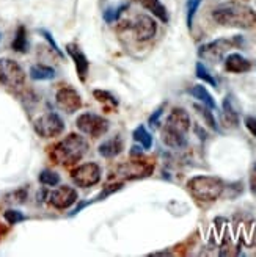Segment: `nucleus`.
I'll return each instance as SVG.
<instances>
[{
	"instance_id": "12",
	"label": "nucleus",
	"mask_w": 256,
	"mask_h": 257,
	"mask_svg": "<svg viewBox=\"0 0 256 257\" xmlns=\"http://www.w3.org/2000/svg\"><path fill=\"white\" fill-rule=\"evenodd\" d=\"M75 201H77V191L69 185H61L55 188L54 191H50V195H49L50 205L58 210L69 209Z\"/></svg>"
},
{
	"instance_id": "22",
	"label": "nucleus",
	"mask_w": 256,
	"mask_h": 257,
	"mask_svg": "<svg viewBox=\"0 0 256 257\" xmlns=\"http://www.w3.org/2000/svg\"><path fill=\"white\" fill-rule=\"evenodd\" d=\"M132 137H134L135 141H138V143L142 145V148H143L145 151L151 149V146H152V137H151V134L146 131V127H145V125H138V127L135 128V131H134Z\"/></svg>"
},
{
	"instance_id": "2",
	"label": "nucleus",
	"mask_w": 256,
	"mask_h": 257,
	"mask_svg": "<svg viewBox=\"0 0 256 257\" xmlns=\"http://www.w3.org/2000/svg\"><path fill=\"white\" fill-rule=\"evenodd\" d=\"M88 152V141L79 134H69L50 149V159L55 163L69 166L83 159Z\"/></svg>"
},
{
	"instance_id": "30",
	"label": "nucleus",
	"mask_w": 256,
	"mask_h": 257,
	"mask_svg": "<svg viewBox=\"0 0 256 257\" xmlns=\"http://www.w3.org/2000/svg\"><path fill=\"white\" fill-rule=\"evenodd\" d=\"M40 32H41V35L44 36V40H46V41H47V43L50 44V47H52V49L55 50V52H57V54H58L60 57H63V54H61V50L58 49L57 43L54 41V38H52V35H50V33H49L47 30H40Z\"/></svg>"
},
{
	"instance_id": "23",
	"label": "nucleus",
	"mask_w": 256,
	"mask_h": 257,
	"mask_svg": "<svg viewBox=\"0 0 256 257\" xmlns=\"http://www.w3.org/2000/svg\"><path fill=\"white\" fill-rule=\"evenodd\" d=\"M127 8V4H120L117 7H109L106 11H104V21L112 24L115 21H118V18L121 16V13Z\"/></svg>"
},
{
	"instance_id": "3",
	"label": "nucleus",
	"mask_w": 256,
	"mask_h": 257,
	"mask_svg": "<svg viewBox=\"0 0 256 257\" xmlns=\"http://www.w3.org/2000/svg\"><path fill=\"white\" fill-rule=\"evenodd\" d=\"M189 128H190L189 113L183 108H175L168 114V118L162 128V141L168 148L181 149L187 143L186 134L189 132Z\"/></svg>"
},
{
	"instance_id": "18",
	"label": "nucleus",
	"mask_w": 256,
	"mask_h": 257,
	"mask_svg": "<svg viewBox=\"0 0 256 257\" xmlns=\"http://www.w3.org/2000/svg\"><path fill=\"white\" fill-rule=\"evenodd\" d=\"M223 111H222V116H223V122L228 125V127H234L237 125L239 122V111L234 108V104H233V96L228 94L225 99H223Z\"/></svg>"
},
{
	"instance_id": "9",
	"label": "nucleus",
	"mask_w": 256,
	"mask_h": 257,
	"mask_svg": "<svg viewBox=\"0 0 256 257\" xmlns=\"http://www.w3.org/2000/svg\"><path fill=\"white\" fill-rule=\"evenodd\" d=\"M152 170H154L152 163L143 160H129L118 166L117 171H115V177L120 179V181H134V179H143L151 176Z\"/></svg>"
},
{
	"instance_id": "21",
	"label": "nucleus",
	"mask_w": 256,
	"mask_h": 257,
	"mask_svg": "<svg viewBox=\"0 0 256 257\" xmlns=\"http://www.w3.org/2000/svg\"><path fill=\"white\" fill-rule=\"evenodd\" d=\"M13 50L15 52H21V54H25L29 50V40H27V30H25L24 25H19L18 27V32H16V36H15V41L11 44Z\"/></svg>"
},
{
	"instance_id": "26",
	"label": "nucleus",
	"mask_w": 256,
	"mask_h": 257,
	"mask_svg": "<svg viewBox=\"0 0 256 257\" xmlns=\"http://www.w3.org/2000/svg\"><path fill=\"white\" fill-rule=\"evenodd\" d=\"M40 182H41L43 185H47V187H55V185H58V182H60V176H58L55 171L44 170V171H41V174H40Z\"/></svg>"
},
{
	"instance_id": "31",
	"label": "nucleus",
	"mask_w": 256,
	"mask_h": 257,
	"mask_svg": "<svg viewBox=\"0 0 256 257\" xmlns=\"http://www.w3.org/2000/svg\"><path fill=\"white\" fill-rule=\"evenodd\" d=\"M244 122H245V127L248 128V132L256 138V116H245Z\"/></svg>"
},
{
	"instance_id": "14",
	"label": "nucleus",
	"mask_w": 256,
	"mask_h": 257,
	"mask_svg": "<svg viewBox=\"0 0 256 257\" xmlns=\"http://www.w3.org/2000/svg\"><path fill=\"white\" fill-rule=\"evenodd\" d=\"M66 52L69 54V57L72 58L74 64H75V71H77L79 75V80L85 82L87 77H88V71H90V61L87 58V55L80 50V47L77 44H68L66 46Z\"/></svg>"
},
{
	"instance_id": "11",
	"label": "nucleus",
	"mask_w": 256,
	"mask_h": 257,
	"mask_svg": "<svg viewBox=\"0 0 256 257\" xmlns=\"http://www.w3.org/2000/svg\"><path fill=\"white\" fill-rule=\"evenodd\" d=\"M55 100H57L58 108L63 110V111H66V113H74V111H77L82 107L80 94L71 86L60 88L57 91V94H55Z\"/></svg>"
},
{
	"instance_id": "13",
	"label": "nucleus",
	"mask_w": 256,
	"mask_h": 257,
	"mask_svg": "<svg viewBox=\"0 0 256 257\" xmlns=\"http://www.w3.org/2000/svg\"><path fill=\"white\" fill-rule=\"evenodd\" d=\"M132 32L138 41H149L156 36L157 24L148 15H140L135 18L132 24Z\"/></svg>"
},
{
	"instance_id": "6",
	"label": "nucleus",
	"mask_w": 256,
	"mask_h": 257,
	"mask_svg": "<svg viewBox=\"0 0 256 257\" xmlns=\"http://www.w3.org/2000/svg\"><path fill=\"white\" fill-rule=\"evenodd\" d=\"M35 132L41 138H55L65 131V122L55 111H47L33 121Z\"/></svg>"
},
{
	"instance_id": "4",
	"label": "nucleus",
	"mask_w": 256,
	"mask_h": 257,
	"mask_svg": "<svg viewBox=\"0 0 256 257\" xmlns=\"http://www.w3.org/2000/svg\"><path fill=\"white\" fill-rule=\"evenodd\" d=\"M190 195L198 201L212 202L222 196L225 184L222 179L214 176H195L187 182Z\"/></svg>"
},
{
	"instance_id": "17",
	"label": "nucleus",
	"mask_w": 256,
	"mask_h": 257,
	"mask_svg": "<svg viewBox=\"0 0 256 257\" xmlns=\"http://www.w3.org/2000/svg\"><path fill=\"white\" fill-rule=\"evenodd\" d=\"M137 2L142 5L145 10L151 11V15H154L163 24L168 22V11H167V8H165V5L160 2V0H137Z\"/></svg>"
},
{
	"instance_id": "19",
	"label": "nucleus",
	"mask_w": 256,
	"mask_h": 257,
	"mask_svg": "<svg viewBox=\"0 0 256 257\" xmlns=\"http://www.w3.org/2000/svg\"><path fill=\"white\" fill-rule=\"evenodd\" d=\"M192 96H194L195 99H198L201 104H204L208 108H211V110H215L217 108V104H215V100H214V97L209 94V91L206 88H204L203 85H195V86H192L190 88V91H189Z\"/></svg>"
},
{
	"instance_id": "8",
	"label": "nucleus",
	"mask_w": 256,
	"mask_h": 257,
	"mask_svg": "<svg viewBox=\"0 0 256 257\" xmlns=\"http://www.w3.org/2000/svg\"><path fill=\"white\" fill-rule=\"evenodd\" d=\"M237 41H239V38L237 40H226V38H220V40L203 44L198 49V57L203 60L212 61V63H219L223 60V57L229 52V50H231L233 47H236Z\"/></svg>"
},
{
	"instance_id": "24",
	"label": "nucleus",
	"mask_w": 256,
	"mask_h": 257,
	"mask_svg": "<svg viewBox=\"0 0 256 257\" xmlns=\"http://www.w3.org/2000/svg\"><path fill=\"white\" fill-rule=\"evenodd\" d=\"M195 107V110L201 114L203 116V119L206 121V124L212 128V131H215V132H219V125H217V121H215V118H214V114L209 111L211 108H208V107H201V105H194Z\"/></svg>"
},
{
	"instance_id": "5",
	"label": "nucleus",
	"mask_w": 256,
	"mask_h": 257,
	"mask_svg": "<svg viewBox=\"0 0 256 257\" xmlns=\"http://www.w3.org/2000/svg\"><path fill=\"white\" fill-rule=\"evenodd\" d=\"M0 83L10 89H19L25 83V72L11 58H0Z\"/></svg>"
},
{
	"instance_id": "34",
	"label": "nucleus",
	"mask_w": 256,
	"mask_h": 257,
	"mask_svg": "<svg viewBox=\"0 0 256 257\" xmlns=\"http://www.w3.org/2000/svg\"><path fill=\"white\" fill-rule=\"evenodd\" d=\"M143 148H140V146H132V151H131V156L132 157H140L143 154Z\"/></svg>"
},
{
	"instance_id": "32",
	"label": "nucleus",
	"mask_w": 256,
	"mask_h": 257,
	"mask_svg": "<svg viewBox=\"0 0 256 257\" xmlns=\"http://www.w3.org/2000/svg\"><path fill=\"white\" fill-rule=\"evenodd\" d=\"M248 184H250V191L256 193V160L250 170V179H248Z\"/></svg>"
},
{
	"instance_id": "20",
	"label": "nucleus",
	"mask_w": 256,
	"mask_h": 257,
	"mask_svg": "<svg viewBox=\"0 0 256 257\" xmlns=\"http://www.w3.org/2000/svg\"><path fill=\"white\" fill-rule=\"evenodd\" d=\"M30 77L33 80H52L55 77V69L46 64H33L30 68Z\"/></svg>"
},
{
	"instance_id": "25",
	"label": "nucleus",
	"mask_w": 256,
	"mask_h": 257,
	"mask_svg": "<svg viewBox=\"0 0 256 257\" xmlns=\"http://www.w3.org/2000/svg\"><path fill=\"white\" fill-rule=\"evenodd\" d=\"M195 72H197V77H198V79H201L203 82H206V83H209L211 86L217 88V80H215L214 77L211 75V72L206 69V66H204V64H203L201 61H198V63H197Z\"/></svg>"
},
{
	"instance_id": "7",
	"label": "nucleus",
	"mask_w": 256,
	"mask_h": 257,
	"mask_svg": "<svg viewBox=\"0 0 256 257\" xmlns=\"http://www.w3.org/2000/svg\"><path fill=\"white\" fill-rule=\"evenodd\" d=\"M77 128L85 134L90 135L92 138H101L109 132V121L96 113H82L80 116L75 121Z\"/></svg>"
},
{
	"instance_id": "28",
	"label": "nucleus",
	"mask_w": 256,
	"mask_h": 257,
	"mask_svg": "<svg viewBox=\"0 0 256 257\" xmlns=\"http://www.w3.org/2000/svg\"><path fill=\"white\" fill-rule=\"evenodd\" d=\"M200 5H201V0H187V27L189 29H192L194 18L197 15Z\"/></svg>"
},
{
	"instance_id": "15",
	"label": "nucleus",
	"mask_w": 256,
	"mask_h": 257,
	"mask_svg": "<svg viewBox=\"0 0 256 257\" xmlns=\"http://www.w3.org/2000/svg\"><path fill=\"white\" fill-rule=\"evenodd\" d=\"M225 69L234 74L248 72L251 69V63L240 54H229L225 60Z\"/></svg>"
},
{
	"instance_id": "27",
	"label": "nucleus",
	"mask_w": 256,
	"mask_h": 257,
	"mask_svg": "<svg viewBox=\"0 0 256 257\" xmlns=\"http://www.w3.org/2000/svg\"><path fill=\"white\" fill-rule=\"evenodd\" d=\"M93 96L99 100V102H104V104H112L113 107L118 105V99L115 97L112 93L106 91V89H95Z\"/></svg>"
},
{
	"instance_id": "10",
	"label": "nucleus",
	"mask_w": 256,
	"mask_h": 257,
	"mask_svg": "<svg viewBox=\"0 0 256 257\" xmlns=\"http://www.w3.org/2000/svg\"><path fill=\"white\" fill-rule=\"evenodd\" d=\"M101 176H102L101 166L95 162L83 163L71 171L72 182L82 188H88V187H93V185L99 184Z\"/></svg>"
},
{
	"instance_id": "1",
	"label": "nucleus",
	"mask_w": 256,
	"mask_h": 257,
	"mask_svg": "<svg viewBox=\"0 0 256 257\" xmlns=\"http://www.w3.org/2000/svg\"><path fill=\"white\" fill-rule=\"evenodd\" d=\"M212 19L223 27L248 30L256 27V11L240 2H225L215 7Z\"/></svg>"
},
{
	"instance_id": "29",
	"label": "nucleus",
	"mask_w": 256,
	"mask_h": 257,
	"mask_svg": "<svg viewBox=\"0 0 256 257\" xmlns=\"http://www.w3.org/2000/svg\"><path fill=\"white\" fill-rule=\"evenodd\" d=\"M4 216H5V220L8 221V224H18V223H21V221L25 220V215H24L22 212H19V210H13V209L7 210V212L4 213Z\"/></svg>"
},
{
	"instance_id": "16",
	"label": "nucleus",
	"mask_w": 256,
	"mask_h": 257,
	"mask_svg": "<svg viewBox=\"0 0 256 257\" xmlns=\"http://www.w3.org/2000/svg\"><path fill=\"white\" fill-rule=\"evenodd\" d=\"M99 154L102 157H106V159H113V157H117L118 154L123 152V138L120 135H115L113 138L104 141L101 146H99Z\"/></svg>"
},
{
	"instance_id": "33",
	"label": "nucleus",
	"mask_w": 256,
	"mask_h": 257,
	"mask_svg": "<svg viewBox=\"0 0 256 257\" xmlns=\"http://www.w3.org/2000/svg\"><path fill=\"white\" fill-rule=\"evenodd\" d=\"M162 110H163V107L157 108V110H156L154 113L151 114V118H149V124H151V125H156V124H157L159 118L162 116Z\"/></svg>"
}]
</instances>
